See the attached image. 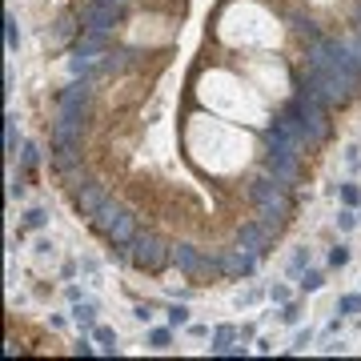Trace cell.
I'll return each mask as SVG.
<instances>
[{
    "label": "cell",
    "mask_w": 361,
    "mask_h": 361,
    "mask_svg": "<svg viewBox=\"0 0 361 361\" xmlns=\"http://www.w3.org/2000/svg\"><path fill=\"white\" fill-rule=\"evenodd\" d=\"M96 229L113 241V245H133V237H137V221H133V213L120 209V205H109V201H105V209L96 213Z\"/></svg>",
    "instance_id": "5"
},
{
    "label": "cell",
    "mask_w": 361,
    "mask_h": 361,
    "mask_svg": "<svg viewBox=\"0 0 361 361\" xmlns=\"http://www.w3.org/2000/svg\"><path fill=\"white\" fill-rule=\"evenodd\" d=\"M133 317H137V321H153V305H137Z\"/></svg>",
    "instance_id": "32"
},
{
    "label": "cell",
    "mask_w": 361,
    "mask_h": 361,
    "mask_svg": "<svg viewBox=\"0 0 361 361\" xmlns=\"http://www.w3.org/2000/svg\"><path fill=\"white\" fill-rule=\"evenodd\" d=\"M93 337L100 341V349H105V353H117V349H120V333H117V329H109V325H96Z\"/></svg>",
    "instance_id": "14"
},
{
    "label": "cell",
    "mask_w": 361,
    "mask_h": 361,
    "mask_svg": "<svg viewBox=\"0 0 361 361\" xmlns=\"http://www.w3.org/2000/svg\"><path fill=\"white\" fill-rule=\"evenodd\" d=\"M358 217H361V213H358Z\"/></svg>",
    "instance_id": "34"
},
{
    "label": "cell",
    "mask_w": 361,
    "mask_h": 361,
    "mask_svg": "<svg viewBox=\"0 0 361 361\" xmlns=\"http://www.w3.org/2000/svg\"><path fill=\"white\" fill-rule=\"evenodd\" d=\"M168 257H173V249H165L161 237H153V233H137V237H133V261L141 265V269L157 273Z\"/></svg>",
    "instance_id": "6"
},
{
    "label": "cell",
    "mask_w": 361,
    "mask_h": 361,
    "mask_svg": "<svg viewBox=\"0 0 361 361\" xmlns=\"http://www.w3.org/2000/svg\"><path fill=\"white\" fill-rule=\"evenodd\" d=\"M4 36H8V52H17V48H21V24H17L12 12L4 17Z\"/></svg>",
    "instance_id": "21"
},
{
    "label": "cell",
    "mask_w": 361,
    "mask_h": 361,
    "mask_svg": "<svg viewBox=\"0 0 361 361\" xmlns=\"http://www.w3.org/2000/svg\"><path fill=\"white\" fill-rule=\"evenodd\" d=\"M41 165V149L36 144H24L21 149V168H36Z\"/></svg>",
    "instance_id": "26"
},
{
    "label": "cell",
    "mask_w": 361,
    "mask_h": 361,
    "mask_svg": "<svg viewBox=\"0 0 361 361\" xmlns=\"http://www.w3.org/2000/svg\"><path fill=\"white\" fill-rule=\"evenodd\" d=\"M85 21H89V32H109L120 21V8H113L109 0H93L89 12H85Z\"/></svg>",
    "instance_id": "9"
},
{
    "label": "cell",
    "mask_w": 361,
    "mask_h": 361,
    "mask_svg": "<svg viewBox=\"0 0 361 361\" xmlns=\"http://www.w3.org/2000/svg\"><path fill=\"white\" fill-rule=\"evenodd\" d=\"M293 105V113H297V124H301V133H305V141L317 144L325 137V129H329V120H325V100L321 96H313L305 85L297 89V96L289 100Z\"/></svg>",
    "instance_id": "3"
},
{
    "label": "cell",
    "mask_w": 361,
    "mask_h": 361,
    "mask_svg": "<svg viewBox=\"0 0 361 361\" xmlns=\"http://www.w3.org/2000/svg\"><path fill=\"white\" fill-rule=\"evenodd\" d=\"M337 193H341V205H349V209H358L361 205V185L358 181H341V189Z\"/></svg>",
    "instance_id": "18"
},
{
    "label": "cell",
    "mask_w": 361,
    "mask_h": 361,
    "mask_svg": "<svg viewBox=\"0 0 361 361\" xmlns=\"http://www.w3.org/2000/svg\"><path fill=\"white\" fill-rule=\"evenodd\" d=\"M337 229H341V233H353V229H358L361 225V217H358V209H349V205H341V209H337Z\"/></svg>",
    "instance_id": "17"
},
{
    "label": "cell",
    "mask_w": 361,
    "mask_h": 361,
    "mask_svg": "<svg viewBox=\"0 0 361 361\" xmlns=\"http://www.w3.org/2000/svg\"><path fill=\"white\" fill-rule=\"evenodd\" d=\"M297 285H301V293H317V289H325V273L309 265V269H305V273L297 277Z\"/></svg>",
    "instance_id": "15"
},
{
    "label": "cell",
    "mask_w": 361,
    "mask_h": 361,
    "mask_svg": "<svg viewBox=\"0 0 361 361\" xmlns=\"http://www.w3.org/2000/svg\"><path fill=\"white\" fill-rule=\"evenodd\" d=\"M305 61H309V65H321V69H329V72H337L349 89H358V80H361L358 56H349V48L341 45V41H333V36L313 41V45L305 48Z\"/></svg>",
    "instance_id": "1"
},
{
    "label": "cell",
    "mask_w": 361,
    "mask_h": 361,
    "mask_svg": "<svg viewBox=\"0 0 361 361\" xmlns=\"http://www.w3.org/2000/svg\"><path fill=\"white\" fill-rule=\"evenodd\" d=\"M213 329L209 325H201V321H189V337H209Z\"/></svg>",
    "instance_id": "31"
},
{
    "label": "cell",
    "mask_w": 361,
    "mask_h": 361,
    "mask_svg": "<svg viewBox=\"0 0 361 361\" xmlns=\"http://www.w3.org/2000/svg\"><path fill=\"white\" fill-rule=\"evenodd\" d=\"M105 201H109V197H105L100 185H85V189L76 193V209H80L85 217H96L100 209H105Z\"/></svg>",
    "instance_id": "10"
},
{
    "label": "cell",
    "mask_w": 361,
    "mask_h": 361,
    "mask_svg": "<svg viewBox=\"0 0 361 361\" xmlns=\"http://www.w3.org/2000/svg\"><path fill=\"white\" fill-rule=\"evenodd\" d=\"M253 269H257V253H253V249H245V245L221 257V273H229V277H249Z\"/></svg>",
    "instance_id": "8"
},
{
    "label": "cell",
    "mask_w": 361,
    "mask_h": 361,
    "mask_svg": "<svg viewBox=\"0 0 361 361\" xmlns=\"http://www.w3.org/2000/svg\"><path fill=\"white\" fill-rule=\"evenodd\" d=\"M277 321H281V325H297V321H301V305H297V301H285L281 313H277Z\"/></svg>",
    "instance_id": "24"
},
{
    "label": "cell",
    "mask_w": 361,
    "mask_h": 361,
    "mask_svg": "<svg viewBox=\"0 0 361 361\" xmlns=\"http://www.w3.org/2000/svg\"><path fill=\"white\" fill-rule=\"evenodd\" d=\"M309 345H313V333H309V329H297V333H293V353H305Z\"/></svg>",
    "instance_id": "28"
},
{
    "label": "cell",
    "mask_w": 361,
    "mask_h": 361,
    "mask_svg": "<svg viewBox=\"0 0 361 361\" xmlns=\"http://www.w3.org/2000/svg\"><path fill=\"white\" fill-rule=\"evenodd\" d=\"M269 233H273L269 225H261V221H249V225H241L237 245H245V249H253V253L261 257V253H269V245H273V237H269Z\"/></svg>",
    "instance_id": "7"
},
{
    "label": "cell",
    "mask_w": 361,
    "mask_h": 361,
    "mask_svg": "<svg viewBox=\"0 0 361 361\" xmlns=\"http://www.w3.org/2000/svg\"><path fill=\"white\" fill-rule=\"evenodd\" d=\"M349 257H353V253H349V245H333L325 261H329V269H345V265H349Z\"/></svg>",
    "instance_id": "23"
},
{
    "label": "cell",
    "mask_w": 361,
    "mask_h": 361,
    "mask_svg": "<svg viewBox=\"0 0 361 361\" xmlns=\"http://www.w3.org/2000/svg\"><path fill=\"white\" fill-rule=\"evenodd\" d=\"M149 345H153V349H168V345H173V325H168V329H153V333H149Z\"/></svg>",
    "instance_id": "25"
},
{
    "label": "cell",
    "mask_w": 361,
    "mask_h": 361,
    "mask_svg": "<svg viewBox=\"0 0 361 361\" xmlns=\"http://www.w3.org/2000/svg\"><path fill=\"white\" fill-rule=\"evenodd\" d=\"M309 249H305V245H297V249H293V253H289V261H285V273L289 277H301V273H305V269H309Z\"/></svg>",
    "instance_id": "12"
},
{
    "label": "cell",
    "mask_w": 361,
    "mask_h": 361,
    "mask_svg": "<svg viewBox=\"0 0 361 361\" xmlns=\"http://www.w3.org/2000/svg\"><path fill=\"white\" fill-rule=\"evenodd\" d=\"M109 4H113V8H120V12H124V8H129V0H109Z\"/></svg>",
    "instance_id": "33"
},
{
    "label": "cell",
    "mask_w": 361,
    "mask_h": 361,
    "mask_svg": "<svg viewBox=\"0 0 361 361\" xmlns=\"http://www.w3.org/2000/svg\"><path fill=\"white\" fill-rule=\"evenodd\" d=\"M301 85H305L313 96H321L325 105H341L345 96L353 93V89H349V85H345L337 72L321 69V65H309V61H305V76H301Z\"/></svg>",
    "instance_id": "4"
},
{
    "label": "cell",
    "mask_w": 361,
    "mask_h": 361,
    "mask_svg": "<svg viewBox=\"0 0 361 361\" xmlns=\"http://www.w3.org/2000/svg\"><path fill=\"white\" fill-rule=\"evenodd\" d=\"M337 313H341V317H358L361 313V293H345V297L337 301Z\"/></svg>",
    "instance_id": "20"
},
{
    "label": "cell",
    "mask_w": 361,
    "mask_h": 361,
    "mask_svg": "<svg viewBox=\"0 0 361 361\" xmlns=\"http://www.w3.org/2000/svg\"><path fill=\"white\" fill-rule=\"evenodd\" d=\"M72 321H76V325H85V329H96V305L93 301H85V297H80V301H72Z\"/></svg>",
    "instance_id": "11"
},
{
    "label": "cell",
    "mask_w": 361,
    "mask_h": 361,
    "mask_svg": "<svg viewBox=\"0 0 361 361\" xmlns=\"http://www.w3.org/2000/svg\"><path fill=\"white\" fill-rule=\"evenodd\" d=\"M32 253H36V257H48V261H52V257H56V245H52L48 237H41L36 245H32Z\"/></svg>",
    "instance_id": "29"
},
{
    "label": "cell",
    "mask_w": 361,
    "mask_h": 361,
    "mask_svg": "<svg viewBox=\"0 0 361 361\" xmlns=\"http://www.w3.org/2000/svg\"><path fill=\"white\" fill-rule=\"evenodd\" d=\"M45 225H48V209L32 205V209L24 213V229H45Z\"/></svg>",
    "instance_id": "22"
},
{
    "label": "cell",
    "mask_w": 361,
    "mask_h": 361,
    "mask_svg": "<svg viewBox=\"0 0 361 361\" xmlns=\"http://www.w3.org/2000/svg\"><path fill=\"white\" fill-rule=\"evenodd\" d=\"M165 317H168V325H173V329H189V321H193V309H189V305H185V301H173V305H168V309H165Z\"/></svg>",
    "instance_id": "13"
},
{
    "label": "cell",
    "mask_w": 361,
    "mask_h": 361,
    "mask_svg": "<svg viewBox=\"0 0 361 361\" xmlns=\"http://www.w3.org/2000/svg\"><path fill=\"white\" fill-rule=\"evenodd\" d=\"M265 297H269L273 305H285V301H293V289H289L285 281H273V285L265 289Z\"/></svg>",
    "instance_id": "19"
},
{
    "label": "cell",
    "mask_w": 361,
    "mask_h": 361,
    "mask_svg": "<svg viewBox=\"0 0 361 361\" xmlns=\"http://www.w3.org/2000/svg\"><path fill=\"white\" fill-rule=\"evenodd\" d=\"M17 149H21V133H17V117L8 113V117H4V153L17 157Z\"/></svg>",
    "instance_id": "16"
},
{
    "label": "cell",
    "mask_w": 361,
    "mask_h": 361,
    "mask_svg": "<svg viewBox=\"0 0 361 361\" xmlns=\"http://www.w3.org/2000/svg\"><path fill=\"white\" fill-rule=\"evenodd\" d=\"M249 197H253V205H257V221L269 225V229H277L289 213V201H285V185L281 181H273V177H261V181H253L249 185Z\"/></svg>",
    "instance_id": "2"
},
{
    "label": "cell",
    "mask_w": 361,
    "mask_h": 361,
    "mask_svg": "<svg viewBox=\"0 0 361 361\" xmlns=\"http://www.w3.org/2000/svg\"><path fill=\"white\" fill-rule=\"evenodd\" d=\"M341 161H345L349 173H358V168H361V149H358V144H345V157H341Z\"/></svg>",
    "instance_id": "27"
},
{
    "label": "cell",
    "mask_w": 361,
    "mask_h": 361,
    "mask_svg": "<svg viewBox=\"0 0 361 361\" xmlns=\"http://www.w3.org/2000/svg\"><path fill=\"white\" fill-rule=\"evenodd\" d=\"M253 301H261V289H245V293H237V309L241 305H253Z\"/></svg>",
    "instance_id": "30"
}]
</instances>
